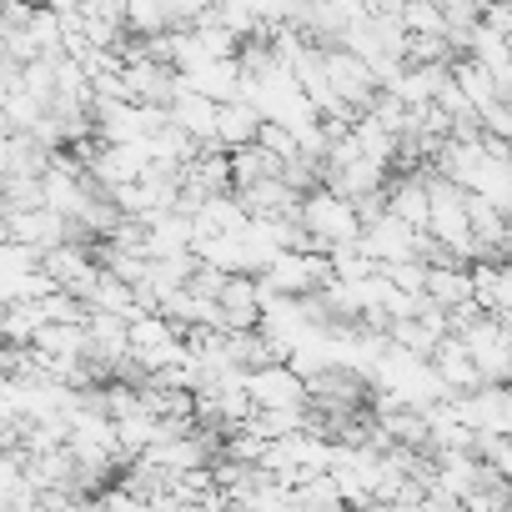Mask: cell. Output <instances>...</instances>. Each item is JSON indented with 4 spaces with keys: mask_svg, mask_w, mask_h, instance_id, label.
<instances>
[{
    "mask_svg": "<svg viewBox=\"0 0 512 512\" xmlns=\"http://www.w3.org/2000/svg\"><path fill=\"white\" fill-rule=\"evenodd\" d=\"M246 387L256 397V407H307L312 402V382L292 367V362H267V367H251Z\"/></svg>",
    "mask_w": 512,
    "mask_h": 512,
    "instance_id": "1",
    "label": "cell"
},
{
    "mask_svg": "<svg viewBox=\"0 0 512 512\" xmlns=\"http://www.w3.org/2000/svg\"><path fill=\"white\" fill-rule=\"evenodd\" d=\"M262 106L236 96V101H221V116H216V146L236 151V146H251L256 136H262Z\"/></svg>",
    "mask_w": 512,
    "mask_h": 512,
    "instance_id": "2",
    "label": "cell"
}]
</instances>
